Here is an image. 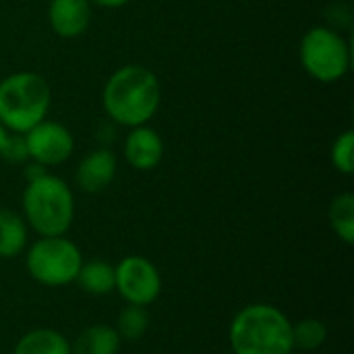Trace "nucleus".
<instances>
[{"label": "nucleus", "mask_w": 354, "mask_h": 354, "mask_svg": "<svg viewBox=\"0 0 354 354\" xmlns=\"http://www.w3.org/2000/svg\"><path fill=\"white\" fill-rule=\"evenodd\" d=\"M160 100L162 89L156 73L141 64H124L116 68L102 91L106 114L129 129L147 124L156 116Z\"/></svg>", "instance_id": "1"}, {"label": "nucleus", "mask_w": 354, "mask_h": 354, "mask_svg": "<svg viewBox=\"0 0 354 354\" xmlns=\"http://www.w3.org/2000/svg\"><path fill=\"white\" fill-rule=\"evenodd\" d=\"M232 354H292V322L270 303L243 307L230 322Z\"/></svg>", "instance_id": "2"}, {"label": "nucleus", "mask_w": 354, "mask_h": 354, "mask_svg": "<svg viewBox=\"0 0 354 354\" xmlns=\"http://www.w3.org/2000/svg\"><path fill=\"white\" fill-rule=\"evenodd\" d=\"M23 220L39 236H62L75 220V197L71 187L54 176L39 174L27 180L23 191Z\"/></svg>", "instance_id": "3"}, {"label": "nucleus", "mask_w": 354, "mask_h": 354, "mask_svg": "<svg viewBox=\"0 0 354 354\" xmlns=\"http://www.w3.org/2000/svg\"><path fill=\"white\" fill-rule=\"evenodd\" d=\"M52 104V89L37 73H12L0 81V122L6 131L25 135L46 120Z\"/></svg>", "instance_id": "4"}, {"label": "nucleus", "mask_w": 354, "mask_h": 354, "mask_svg": "<svg viewBox=\"0 0 354 354\" xmlns=\"http://www.w3.org/2000/svg\"><path fill=\"white\" fill-rule=\"evenodd\" d=\"M83 255L81 249L62 236H39L25 251V268L27 274L41 286L60 288L68 286L77 280L81 270Z\"/></svg>", "instance_id": "5"}, {"label": "nucleus", "mask_w": 354, "mask_h": 354, "mask_svg": "<svg viewBox=\"0 0 354 354\" xmlns=\"http://www.w3.org/2000/svg\"><path fill=\"white\" fill-rule=\"evenodd\" d=\"M301 64L305 73L319 83H336L351 68V46L332 27L309 29L299 48Z\"/></svg>", "instance_id": "6"}, {"label": "nucleus", "mask_w": 354, "mask_h": 354, "mask_svg": "<svg viewBox=\"0 0 354 354\" xmlns=\"http://www.w3.org/2000/svg\"><path fill=\"white\" fill-rule=\"evenodd\" d=\"M114 290L127 305L149 307L162 292V276L153 261L141 255H127L114 266Z\"/></svg>", "instance_id": "7"}, {"label": "nucleus", "mask_w": 354, "mask_h": 354, "mask_svg": "<svg viewBox=\"0 0 354 354\" xmlns=\"http://www.w3.org/2000/svg\"><path fill=\"white\" fill-rule=\"evenodd\" d=\"M27 158L39 166H58L64 164L75 149L73 133L54 120H41L23 135Z\"/></svg>", "instance_id": "8"}, {"label": "nucleus", "mask_w": 354, "mask_h": 354, "mask_svg": "<svg viewBox=\"0 0 354 354\" xmlns=\"http://www.w3.org/2000/svg\"><path fill=\"white\" fill-rule=\"evenodd\" d=\"M116 170H118L116 156L110 149L100 147V149L89 151L79 162V166L75 170V183L83 193L95 195V193L106 191L112 185Z\"/></svg>", "instance_id": "9"}, {"label": "nucleus", "mask_w": 354, "mask_h": 354, "mask_svg": "<svg viewBox=\"0 0 354 354\" xmlns=\"http://www.w3.org/2000/svg\"><path fill=\"white\" fill-rule=\"evenodd\" d=\"M124 160L131 168L147 172L153 170L156 166H160L162 158H164V141L158 135V131H153L147 124L141 127H133L124 139Z\"/></svg>", "instance_id": "10"}, {"label": "nucleus", "mask_w": 354, "mask_h": 354, "mask_svg": "<svg viewBox=\"0 0 354 354\" xmlns=\"http://www.w3.org/2000/svg\"><path fill=\"white\" fill-rule=\"evenodd\" d=\"M48 23L58 37L73 39L87 31L91 23L89 0H50Z\"/></svg>", "instance_id": "11"}, {"label": "nucleus", "mask_w": 354, "mask_h": 354, "mask_svg": "<svg viewBox=\"0 0 354 354\" xmlns=\"http://www.w3.org/2000/svg\"><path fill=\"white\" fill-rule=\"evenodd\" d=\"M122 346V340L114 326L95 324L85 328L73 342L71 353L73 354H118Z\"/></svg>", "instance_id": "12"}, {"label": "nucleus", "mask_w": 354, "mask_h": 354, "mask_svg": "<svg viewBox=\"0 0 354 354\" xmlns=\"http://www.w3.org/2000/svg\"><path fill=\"white\" fill-rule=\"evenodd\" d=\"M29 226L23 216L0 207V259H15L27 249Z\"/></svg>", "instance_id": "13"}, {"label": "nucleus", "mask_w": 354, "mask_h": 354, "mask_svg": "<svg viewBox=\"0 0 354 354\" xmlns=\"http://www.w3.org/2000/svg\"><path fill=\"white\" fill-rule=\"evenodd\" d=\"M12 354H73L71 340L52 330V328H37L19 338Z\"/></svg>", "instance_id": "14"}, {"label": "nucleus", "mask_w": 354, "mask_h": 354, "mask_svg": "<svg viewBox=\"0 0 354 354\" xmlns=\"http://www.w3.org/2000/svg\"><path fill=\"white\" fill-rule=\"evenodd\" d=\"M75 284L91 297H106L114 292V286H116L114 266L102 259L83 261Z\"/></svg>", "instance_id": "15"}, {"label": "nucleus", "mask_w": 354, "mask_h": 354, "mask_svg": "<svg viewBox=\"0 0 354 354\" xmlns=\"http://www.w3.org/2000/svg\"><path fill=\"white\" fill-rule=\"evenodd\" d=\"M328 220L334 230V234L346 243H354V195L351 191L340 193L332 199L330 209H328Z\"/></svg>", "instance_id": "16"}, {"label": "nucleus", "mask_w": 354, "mask_h": 354, "mask_svg": "<svg viewBox=\"0 0 354 354\" xmlns=\"http://www.w3.org/2000/svg\"><path fill=\"white\" fill-rule=\"evenodd\" d=\"M116 332L120 336L122 342H137L145 336L147 328H149V313L147 307H139V305H127L120 309L118 317H116Z\"/></svg>", "instance_id": "17"}, {"label": "nucleus", "mask_w": 354, "mask_h": 354, "mask_svg": "<svg viewBox=\"0 0 354 354\" xmlns=\"http://www.w3.org/2000/svg\"><path fill=\"white\" fill-rule=\"evenodd\" d=\"M328 340V328L322 319L307 317L297 324H292V346L295 351H317Z\"/></svg>", "instance_id": "18"}, {"label": "nucleus", "mask_w": 354, "mask_h": 354, "mask_svg": "<svg viewBox=\"0 0 354 354\" xmlns=\"http://www.w3.org/2000/svg\"><path fill=\"white\" fill-rule=\"evenodd\" d=\"M332 164L338 172L342 174H353L354 172V133L344 131L330 149Z\"/></svg>", "instance_id": "19"}, {"label": "nucleus", "mask_w": 354, "mask_h": 354, "mask_svg": "<svg viewBox=\"0 0 354 354\" xmlns=\"http://www.w3.org/2000/svg\"><path fill=\"white\" fill-rule=\"evenodd\" d=\"M91 4H97V6H104V8H120L124 4H129L131 0H89Z\"/></svg>", "instance_id": "20"}, {"label": "nucleus", "mask_w": 354, "mask_h": 354, "mask_svg": "<svg viewBox=\"0 0 354 354\" xmlns=\"http://www.w3.org/2000/svg\"><path fill=\"white\" fill-rule=\"evenodd\" d=\"M8 131L4 129V124L0 122V153H2V149H4V145H6V139H8Z\"/></svg>", "instance_id": "21"}]
</instances>
